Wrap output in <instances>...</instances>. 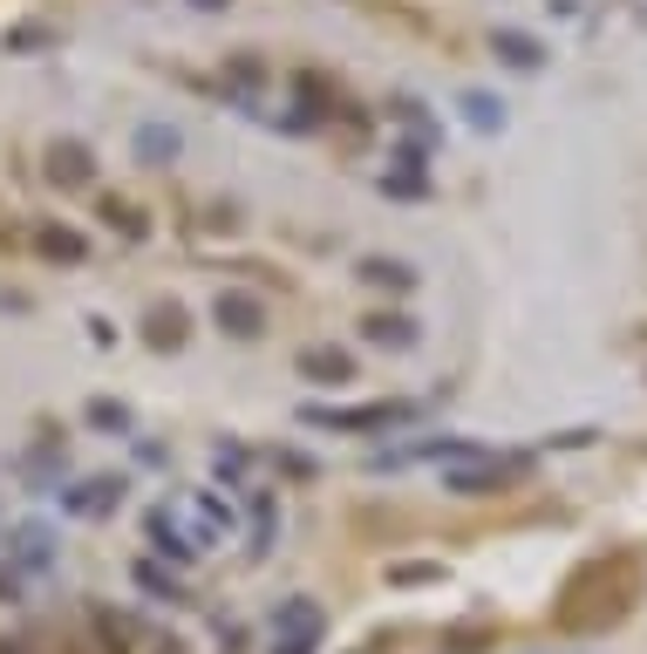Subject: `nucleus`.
I'll use <instances>...</instances> for the list:
<instances>
[{
  "mask_svg": "<svg viewBox=\"0 0 647 654\" xmlns=\"http://www.w3.org/2000/svg\"><path fill=\"white\" fill-rule=\"evenodd\" d=\"M505 55H511L518 68H532V62H538V48H532L525 35H505Z\"/></svg>",
  "mask_w": 647,
  "mask_h": 654,
  "instance_id": "obj_2",
  "label": "nucleus"
},
{
  "mask_svg": "<svg viewBox=\"0 0 647 654\" xmlns=\"http://www.w3.org/2000/svg\"><path fill=\"white\" fill-rule=\"evenodd\" d=\"M219 320H232V335H259V307L246 293H225L219 300Z\"/></svg>",
  "mask_w": 647,
  "mask_h": 654,
  "instance_id": "obj_1",
  "label": "nucleus"
},
{
  "mask_svg": "<svg viewBox=\"0 0 647 654\" xmlns=\"http://www.w3.org/2000/svg\"><path fill=\"white\" fill-rule=\"evenodd\" d=\"M198 8H225V0H198Z\"/></svg>",
  "mask_w": 647,
  "mask_h": 654,
  "instance_id": "obj_3",
  "label": "nucleus"
}]
</instances>
